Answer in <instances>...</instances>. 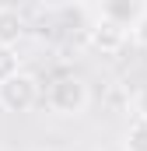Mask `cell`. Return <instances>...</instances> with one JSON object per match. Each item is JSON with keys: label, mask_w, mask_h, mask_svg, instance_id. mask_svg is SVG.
I'll return each instance as SVG.
<instances>
[{"label": "cell", "mask_w": 147, "mask_h": 151, "mask_svg": "<svg viewBox=\"0 0 147 151\" xmlns=\"http://www.w3.org/2000/svg\"><path fill=\"white\" fill-rule=\"evenodd\" d=\"M46 102H49L53 113H60V116H81L88 109V102H91V91H88L84 77L56 74L49 81V88H46Z\"/></svg>", "instance_id": "6da1fadb"}, {"label": "cell", "mask_w": 147, "mask_h": 151, "mask_svg": "<svg viewBox=\"0 0 147 151\" xmlns=\"http://www.w3.org/2000/svg\"><path fill=\"white\" fill-rule=\"evenodd\" d=\"M39 99H42V84L28 70H21L0 84V109H7V113H28L39 106Z\"/></svg>", "instance_id": "7a4b0ae2"}, {"label": "cell", "mask_w": 147, "mask_h": 151, "mask_svg": "<svg viewBox=\"0 0 147 151\" xmlns=\"http://www.w3.org/2000/svg\"><path fill=\"white\" fill-rule=\"evenodd\" d=\"M88 42L98 49V53H119L126 42H130V28H123L119 21L105 18L102 11H88Z\"/></svg>", "instance_id": "3957f363"}, {"label": "cell", "mask_w": 147, "mask_h": 151, "mask_svg": "<svg viewBox=\"0 0 147 151\" xmlns=\"http://www.w3.org/2000/svg\"><path fill=\"white\" fill-rule=\"evenodd\" d=\"M25 35V14L11 4H0V46H14Z\"/></svg>", "instance_id": "277c9868"}, {"label": "cell", "mask_w": 147, "mask_h": 151, "mask_svg": "<svg viewBox=\"0 0 147 151\" xmlns=\"http://www.w3.org/2000/svg\"><path fill=\"white\" fill-rule=\"evenodd\" d=\"M98 11H102L105 18H112V21H119L123 28L133 32V25L147 14V4H102Z\"/></svg>", "instance_id": "5b68a950"}, {"label": "cell", "mask_w": 147, "mask_h": 151, "mask_svg": "<svg viewBox=\"0 0 147 151\" xmlns=\"http://www.w3.org/2000/svg\"><path fill=\"white\" fill-rule=\"evenodd\" d=\"M14 74H21V56L14 46H0V84L11 81Z\"/></svg>", "instance_id": "8992f818"}, {"label": "cell", "mask_w": 147, "mask_h": 151, "mask_svg": "<svg viewBox=\"0 0 147 151\" xmlns=\"http://www.w3.org/2000/svg\"><path fill=\"white\" fill-rule=\"evenodd\" d=\"M126 151H147V123H133L126 130Z\"/></svg>", "instance_id": "52a82bcc"}, {"label": "cell", "mask_w": 147, "mask_h": 151, "mask_svg": "<svg viewBox=\"0 0 147 151\" xmlns=\"http://www.w3.org/2000/svg\"><path fill=\"white\" fill-rule=\"evenodd\" d=\"M133 113H137V119H140V123H147V84L133 91Z\"/></svg>", "instance_id": "ba28073f"}, {"label": "cell", "mask_w": 147, "mask_h": 151, "mask_svg": "<svg viewBox=\"0 0 147 151\" xmlns=\"http://www.w3.org/2000/svg\"><path fill=\"white\" fill-rule=\"evenodd\" d=\"M130 39H133V42H140V46H147V14L140 18V21H137V25H133Z\"/></svg>", "instance_id": "9c48e42d"}]
</instances>
